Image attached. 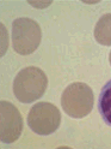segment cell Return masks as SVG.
Listing matches in <instances>:
<instances>
[{
    "label": "cell",
    "mask_w": 111,
    "mask_h": 149,
    "mask_svg": "<svg viewBox=\"0 0 111 149\" xmlns=\"http://www.w3.org/2000/svg\"><path fill=\"white\" fill-rule=\"evenodd\" d=\"M48 87V78L43 70L29 66L21 70L13 82V93L22 104H32L41 99Z\"/></svg>",
    "instance_id": "1"
},
{
    "label": "cell",
    "mask_w": 111,
    "mask_h": 149,
    "mask_svg": "<svg viewBox=\"0 0 111 149\" xmlns=\"http://www.w3.org/2000/svg\"><path fill=\"white\" fill-rule=\"evenodd\" d=\"M61 105L69 117L84 118L93 108V91L86 83L74 82L63 90Z\"/></svg>",
    "instance_id": "2"
},
{
    "label": "cell",
    "mask_w": 111,
    "mask_h": 149,
    "mask_svg": "<svg viewBox=\"0 0 111 149\" xmlns=\"http://www.w3.org/2000/svg\"><path fill=\"white\" fill-rule=\"evenodd\" d=\"M42 30L40 24L31 18H18L12 24V45L16 53L32 54L41 43Z\"/></svg>",
    "instance_id": "3"
},
{
    "label": "cell",
    "mask_w": 111,
    "mask_h": 149,
    "mask_svg": "<svg viewBox=\"0 0 111 149\" xmlns=\"http://www.w3.org/2000/svg\"><path fill=\"white\" fill-rule=\"evenodd\" d=\"M61 113L50 102H38L31 107L27 116V125L37 135L48 136L59 129Z\"/></svg>",
    "instance_id": "4"
},
{
    "label": "cell",
    "mask_w": 111,
    "mask_h": 149,
    "mask_svg": "<svg viewBox=\"0 0 111 149\" xmlns=\"http://www.w3.org/2000/svg\"><path fill=\"white\" fill-rule=\"evenodd\" d=\"M23 131V118L18 108L8 101L0 102V139L4 143H13Z\"/></svg>",
    "instance_id": "5"
},
{
    "label": "cell",
    "mask_w": 111,
    "mask_h": 149,
    "mask_svg": "<svg viewBox=\"0 0 111 149\" xmlns=\"http://www.w3.org/2000/svg\"><path fill=\"white\" fill-rule=\"evenodd\" d=\"M96 41L103 46H111V13H105L99 18L95 26Z\"/></svg>",
    "instance_id": "6"
},
{
    "label": "cell",
    "mask_w": 111,
    "mask_h": 149,
    "mask_svg": "<svg viewBox=\"0 0 111 149\" xmlns=\"http://www.w3.org/2000/svg\"><path fill=\"white\" fill-rule=\"evenodd\" d=\"M98 109L104 122L111 126V79L106 82L98 99Z\"/></svg>",
    "instance_id": "7"
},
{
    "label": "cell",
    "mask_w": 111,
    "mask_h": 149,
    "mask_svg": "<svg viewBox=\"0 0 111 149\" xmlns=\"http://www.w3.org/2000/svg\"><path fill=\"white\" fill-rule=\"evenodd\" d=\"M109 61H110V64H111V52H110V55H109Z\"/></svg>",
    "instance_id": "8"
}]
</instances>
